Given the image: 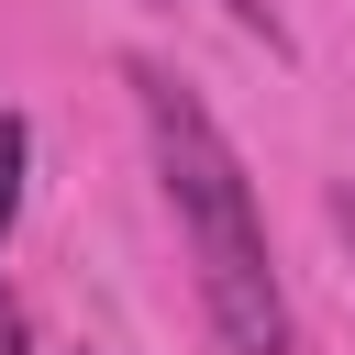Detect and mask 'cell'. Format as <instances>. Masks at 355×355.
Wrapping results in <instances>:
<instances>
[{"mask_svg":"<svg viewBox=\"0 0 355 355\" xmlns=\"http://www.w3.org/2000/svg\"><path fill=\"white\" fill-rule=\"evenodd\" d=\"M122 78H133L155 189L189 233V277H200V311H211L222 355H300V322H288V288H277V255H266V211H255V178H244L233 133L211 122V100L166 55H122Z\"/></svg>","mask_w":355,"mask_h":355,"instance_id":"obj_1","label":"cell"},{"mask_svg":"<svg viewBox=\"0 0 355 355\" xmlns=\"http://www.w3.org/2000/svg\"><path fill=\"white\" fill-rule=\"evenodd\" d=\"M22 178H33V122L0 111V244H11V222H22Z\"/></svg>","mask_w":355,"mask_h":355,"instance_id":"obj_2","label":"cell"},{"mask_svg":"<svg viewBox=\"0 0 355 355\" xmlns=\"http://www.w3.org/2000/svg\"><path fill=\"white\" fill-rule=\"evenodd\" d=\"M222 22H233V33H255L266 55H288V22H277V0H222Z\"/></svg>","mask_w":355,"mask_h":355,"instance_id":"obj_3","label":"cell"},{"mask_svg":"<svg viewBox=\"0 0 355 355\" xmlns=\"http://www.w3.org/2000/svg\"><path fill=\"white\" fill-rule=\"evenodd\" d=\"M0 355H33V322H22V300L0 288Z\"/></svg>","mask_w":355,"mask_h":355,"instance_id":"obj_4","label":"cell"},{"mask_svg":"<svg viewBox=\"0 0 355 355\" xmlns=\"http://www.w3.org/2000/svg\"><path fill=\"white\" fill-rule=\"evenodd\" d=\"M333 233H344V244H355V189H333Z\"/></svg>","mask_w":355,"mask_h":355,"instance_id":"obj_5","label":"cell"}]
</instances>
